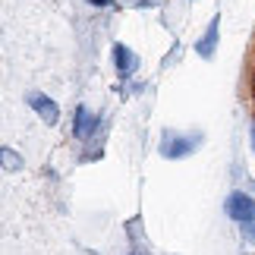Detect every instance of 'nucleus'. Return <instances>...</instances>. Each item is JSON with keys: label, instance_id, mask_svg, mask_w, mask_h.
<instances>
[{"label": "nucleus", "instance_id": "9d476101", "mask_svg": "<svg viewBox=\"0 0 255 255\" xmlns=\"http://www.w3.org/2000/svg\"><path fill=\"white\" fill-rule=\"evenodd\" d=\"M252 145H255V126H252Z\"/></svg>", "mask_w": 255, "mask_h": 255}, {"label": "nucleus", "instance_id": "39448f33", "mask_svg": "<svg viewBox=\"0 0 255 255\" xmlns=\"http://www.w3.org/2000/svg\"><path fill=\"white\" fill-rule=\"evenodd\" d=\"M95 126H98V117L88 111L85 104H79V107H76V117H73V132L79 135V139H88Z\"/></svg>", "mask_w": 255, "mask_h": 255}, {"label": "nucleus", "instance_id": "0eeeda50", "mask_svg": "<svg viewBox=\"0 0 255 255\" xmlns=\"http://www.w3.org/2000/svg\"><path fill=\"white\" fill-rule=\"evenodd\" d=\"M0 154H3V167H6V170H19V167H22V158H19V154L9 148V145H3V148H0Z\"/></svg>", "mask_w": 255, "mask_h": 255}, {"label": "nucleus", "instance_id": "423d86ee", "mask_svg": "<svg viewBox=\"0 0 255 255\" xmlns=\"http://www.w3.org/2000/svg\"><path fill=\"white\" fill-rule=\"evenodd\" d=\"M114 66H117V73H120V76H129L135 66H139V57H135L126 44L117 41L114 44Z\"/></svg>", "mask_w": 255, "mask_h": 255}, {"label": "nucleus", "instance_id": "20e7f679", "mask_svg": "<svg viewBox=\"0 0 255 255\" xmlns=\"http://www.w3.org/2000/svg\"><path fill=\"white\" fill-rule=\"evenodd\" d=\"M218 35H221V16H214L208 22V28H205V35L199 38V44H195L202 60H211L214 57V51H218Z\"/></svg>", "mask_w": 255, "mask_h": 255}, {"label": "nucleus", "instance_id": "f03ea898", "mask_svg": "<svg viewBox=\"0 0 255 255\" xmlns=\"http://www.w3.org/2000/svg\"><path fill=\"white\" fill-rule=\"evenodd\" d=\"M224 211L237 224H249V221H255V199L246 192H230L227 202H224Z\"/></svg>", "mask_w": 255, "mask_h": 255}, {"label": "nucleus", "instance_id": "1a4fd4ad", "mask_svg": "<svg viewBox=\"0 0 255 255\" xmlns=\"http://www.w3.org/2000/svg\"><path fill=\"white\" fill-rule=\"evenodd\" d=\"M88 3H92V6H107L111 0H88Z\"/></svg>", "mask_w": 255, "mask_h": 255}, {"label": "nucleus", "instance_id": "6e6552de", "mask_svg": "<svg viewBox=\"0 0 255 255\" xmlns=\"http://www.w3.org/2000/svg\"><path fill=\"white\" fill-rule=\"evenodd\" d=\"M243 233H246V240H252V243H255V221L243 224Z\"/></svg>", "mask_w": 255, "mask_h": 255}, {"label": "nucleus", "instance_id": "f257e3e1", "mask_svg": "<svg viewBox=\"0 0 255 255\" xmlns=\"http://www.w3.org/2000/svg\"><path fill=\"white\" fill-rule=\"evenodd\" d=\"M202 145V132H164V142H161V154L164 158H170V161H180L186 158V154H192L195 148Z\"/></svg>", "mask_w": 255, "mask_h": 255}, {"label": "nucleus", "instance_id": "7ed1b4c3", "mask_svg": "<svg viewBox=\"0 0 255 255\" xmlns=\"http://www.w3.org/2000/svg\"><path fill=\"white\" fill-rule=\"evenodd\" d=\"M28 104H32V111L41 117V123H47V126H54L57 120H60V107H57L47 95H38V92H32L28 95Z\"/></svg>", "mask_w": 255, "mask_h": 255}]
</instances>
